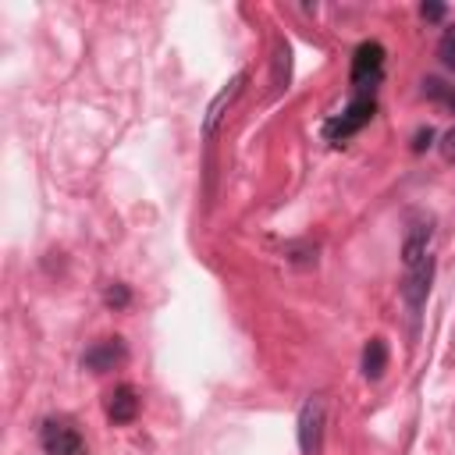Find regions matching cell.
Masks as SVG:
<instances>
[{"label":"cell","mask_w":455,"mask_h":455,"mask_svg":"<svg viewBox=\"0 0 455 455\" xmlns=\"http://www.w3.org/2000/svg\"><path fill=\"white\" fill-rule=\"evenodd\" d=\"M323 423H327V405H323L320 395H309L299 409V448H302V455H320Z\"/></svg>","instance_id":"cell-4"},{"label":"cell","mask_w":455,"mask_h":455,"mask_svg":"<svg viewBox=\"0 0 455 455\" xmlns=\"http://www.w3.org/2000/svg\"><path fill=\"white\" fill-rule=\"evenodd\" d=\"M359 370L366 380H380L384 370H387V341L384 338H370L363 345V355H359Z\"/></svg>","instance_id":"cell-9"},{"label":"cell","mask_w":455,"mask_h":455,"mask_svg":"<svg viewBox=\"0 0 455 455\" xmlns=\"http://www.w3.org/2000/svg\"><path fill=\"white\" fill-rule=\"evenodd\" d=\"M242 85H245V71H238L220 92H217V100L210 103V110H206V121H203V132L206 135H213V128H217V121L224 117V107H231L235 100H238V92H242Z\"/></svg>","instance_id":"cell-8"},{"label":"cell","mask_w":455,"mask_h":455,"mask_svg":"<svg viewBox=\"0 0 455 455\" xmlns=\"http://www.w3.org/2000/svg\"><path fill=\"white\" fill-rule=\"evenodd\" d=\"M419 92H423L427 100L444 103L448 110H455V85H448V82H441V78H423V82H419Z\"/></svg>","instance_id":"cell-10"},{"label":"cell","mask_w":455,"mask_h":455,"mask_svg":"<svg viewBox=\"0 0 455 455\" xmlns=\"http://www.w3.org/2000/svg\"><path fill=\"white\" fill-rule=\"evenodd\" d=\"M430 142H434V132H430V128H419V132L412 135V153H423Z\"/></svg>","instance_id":"cell-14"},{"label":"cell","mask_w":455,"mask_h":455,"mask_svg":"<svg viewBox=\"0 0 455 455\" xmlns=\"http://www.w3.org/2000/svg\"><path fill=\"white\" fill-rule=\"evenodd\" d=\"M373 110H377V100H373V92H352V100L345 103V110L323 124V135H327V142H334V146L348 142L355 132H363V128L373 121Z\"/></svg>","instance_id":"cell-1"},{"label":"cell","mask_w":455,"mask_h":455,"mask_svg":"<svg viewBox=\"0 0 455 455\" xmlns=\"http://www.w3.org/2000/svg\"><path fill=\"white\" fill-rule=\"evenodd\" d=\"M441 60H444L448 68H455V25L441 36Z\"/></svg>","instance_id":"cell-13"},{"label":"cell","mask_w":455,"mask_h":455,"mask_svg":"<svg viewBox=\"0 0 455 455\" xmlns=\"http://www.w3.org/2000/svg\"><path fill=\"white\" fill-rule=\"evenodd\" d=\"M39 444L46 455H85V441L78 434V427L64 416H50L39 427Z\"/></svg>","instance_id":"cell-3"},{"label":"cell","mask_w":455,"mask_h":455,"mask_svg":"<svg viewBox=\"0 0 455 455\" xmlns=\"http://www.w3.org/2000/svg\"><path fill=\"white\" fill-rule=\"evenodd\" d=\"M103 302H107L110 309H124V306L132 302V288H128V284H121V281L107 284V291H103Z\"/></svg>","instance_id":"cell-12"},{"label":"cell","mask_w":455,"mask_h":455,"mask_svg":"<svg viewBox=\"0 0 455 455\" xmlns=\"http://www.w3.org/2000/svg\"><path fill=\"white\" fill-rule=\"evenodd\" d=\"M288 57H291V50L284 43H277V50H274V89L277 92L288 85V64H291Z\"/></svg>","instance_id":"cell-11"},{"label":"cell","mask_w":455,"mask_h":455,"mask_svg":"<svg viewBox=\"0 0 455 455\" xmlns=\"http://www.w3.org/2000/svg\"><path fill=\"white\" fill-rule=\"evenodd\" d=\"M128 359V348L121 338H100L92 341L85 352H82V370H92V373H107L114 366H121Z\"/></svg>","instance_id":"cell-6"},{"label":"cell","mask_w":455,"mask_h":455,"mask_svg":"<svg viewBox=\"0 0 455 455\" xmlns=\"http://www.w3.org/2000/svg\"><path fill=\"white\" fill-rule=\"evenodd\" d=\"M419 14H423L427 21H441V18H444V4H423Z\"/></svg>","instance_id":"cell-16"},{"label":"cell","mask_w":455,"mask_h":455,"mask_svg":"<svg viewBox=\"0 0 455 455\" xmlns=\"http://www.w3.org/2000/svg\"><path fill=\"white\" fill-rule=\"evenodd\" d=\"M441 153H444V160H451V164H455V128H448V132H444V139H441Z\"/></svg>","instance_id":"cell-15"},{"label":"cell","mask_w":455,"mask_h":455,"mask_svg":"<svg viewBox=\"0 0 455 455\" xmlns=\"http://www.w3.org/2000/svg\"><path fill=\"white\" fill-rule=\"evenodd\" d=\"M139 409H142V398H139V391H135L132 384H117V387L107 391V398H103V412H107V419H110L114 427H128V423L139 416Z\"/></svg>","instance_id":"cell-7"},{"label":"cell","mask_w":455,"mask_h":455,"mask_svg":"<svg viewBox=\"0 0 455 455\" xmlns=\"http://www.w3.org/2000/svg\"><path fill=\"white\" fill-rule=\"evenodd\" d=\"M384 57L387 53L377 39H366V43L355 46L352 68H348V82H352L355 92H373L377 89V82L384 78Z\"/></svg>","instance_id":"cell-2"},{"label":"cell","mask_w":455,"mask_h":455,"mask_svg":"<svg viewBox=\"0 0 455 455\" xmlns=\"http://www.w3.org/2000/svg\"><path fill=\"white\" fill-rule=\"evenodd\" d=\"M430 281H434V256L405 267V274H402V299H405L412 320L419 316V309H423V302L430 295Z\"/></svg>","instance_id":"cell-5"}]
</instances>
